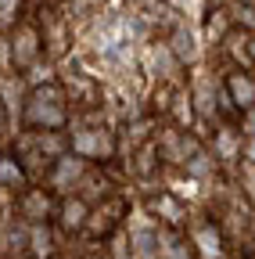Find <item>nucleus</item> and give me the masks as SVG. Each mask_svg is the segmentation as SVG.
Wrapping results in <instances>:
<instances>
[{"label": "nucleus", "instance_id": "obj_14", "mask_svg": "<svg viewBox=\"0 0 255 259\" xmlns=\"http://www.w3.org/2000/svg\"><path fill=\"white\" fill-rule=\"evenodd\" d=\"M219 47H223V54L230 58L234 69H251V54H248V29L230 25V32L219 40Z\"/></svg>", "mask_w": 255, "mask_h": 259}, {"label": "nucleus", "instance_id": "obj_20", "mask_svg": "<svg viewBox=\"0 0 255 259\" xmlns=\"http://www.w3.org/2000/svg\"><path fill=\"white\" fill-rule=\"evenodd\" d=\"M83 259H101V255H83Z\"/></svg>", "mask_w": 255, "mask_h": 259}, {"label": "nucleus", "instance_id": "obj_9", "mask_svg": "<svg viewBox=\"0 0 255 259\" xmlns=\"http://www.w3.org/2000/svg\"><path fill=\"white\" fill-rule=\"evenodd\" d=\"M183 234L198 259H227V241H223V231L212 216H190Z\"/></svg>", "mask_w": 255, "mask_h": 259}, {"label": "nucleus", "instance_id": "obj_4", "mask_svg": "<svg viewBox=\"0 0 255 259\" xmlns=\"http://www.w3.org/2000/svg\"><path fill=\"white\" fill-rule=\"evenodd\" d=\"M43 58H47V54H43L40 25H36V18L25 15V18L8 32V61H11V69H15L18 76H29Z\"/></svg>", "mask_w": 255, "mask_h": 259}, {"label": "nucleus", "instance_id": "obj_15", "mask_svg": "<svg viewBox=\"0 0 255 259\" xmlns=\"http://www.w3.org/2000/svg\"><path fill=\"white\" fill-rule=\"evenodd\" d=\"M25 15H29V0H0V36H8Z\"/></svg>", "mask_w": 255, "mask_h": 259}, {"label": "nucleus", "instance_id": "obj_18", "mask_svg": "<svg viewBox=\"0 0 255 259\" xmlns=\"http://www.w3.org/2000/svg\"><path fill=\"white\" fill-rule=\"evenodd\" d=\"M248 54H251V65H255V29L248 32Z\"/></svg>", "mask_w": 255, "mask_h": 259}, {"label": "nucleus", "instance_id": "obj_5", "mask_svg": "<svg viewBox=\"0 0 255 259\" xmlns=\"http://www.w3.org/2000/svg\"><path fill=\"white\" fill-rule=\"evenodd\" d=\"M251 108H255V76H251V69H230L219 83V115L227 122H237Z\"/></svg>", "mask_w": 255, "mask_h": 259}, {"label": "nucleus", "instance_id": "obj_3", "mask_svg": "<svg viewBox=\"0 0 255 259\" xmlns=\"http://www.w3.org/2000/svg\"><path fill=\"white\" fill-rule=\"evenodd\" d=\"M69 151H76L79 158L93 162V166H101V162H115L119 155V134H112V130L105 122H76L69 126Z\"/></svg>", "mask_w": 255, "mask_h": 259}, {"label": "nucleus", "instance_id": "obj_12", "mask_svg": "<svg viewBox=\"0 0 255 259\" xmlns=\"http://www.w3.org/2000/svg\"><path fill=\"white\" fill-rule=\"evenodd\" d=\"M86 212H90V202L83 198V194H61L50 227L61 238H76V234H83V227H86Z\"/></svg>", "mask_w": 255, "mask_h": 259}, {"label": "nucleus", "instance_id": "obj_7", "mask_svg": "<svg viewBox=\"0 0 255 259\" xmlns=\"http://www.w3.org/2000/svg\"><path fill=\"white\" fill-rule=\"evenodd\" d=\"M54 209H58V194L47 184H29L25 191L15 194V212H18V220L25 227L50 223L54 220Z\"/></svg>", "mask_w": 255, "mask_h": 259}, {"label": "nucleus", "instance_id": "obj_17", "mask_svg": "<svg viewBox=\"0 0 255 259\" xmlns=\"http://www.w3.org/2000/svg\"><path fill=\"white\" fill-rule=\"evenodd\" d=\"M8 137V105H4V97H0V141Z\"/></svg>", "mask_w": 255, "mask_h": 259}, {"label": "nucleus", "instance_id": "obj_8", "mask_svg": "<svg viewBox=\"0 0 255 259\" xmlns=\"http://www.w3.org/2000/svg\"><path fill=\"white\" fill-rule=\"evenodd\" d=\"M144 212L162 223L166 231H187V220H190V209H187V198H180L176 191L162 187V191H151L144 198Z\"/></svg>", "mask_w": 255, "mask_h": 259}, {"label": "nucleus", "instance_id": "obj_11", "mask_svg": "<svg viewBox=\"0 0 255 259\" xmlns=\"http://www.w3.org/2000/svg\"><path fill=\"white\" fill-rule=\"evenodd\" d=\"M61 87H65V97H69V105H72V115H93L101 108V83L86 76V72H69V76H61Z\"/></svg>", "mask_w": 255, "mask_h": 259}, {"label": "nucleus", "instance_id": "obj_10", "mask_svg": "<svg viewBox=\"0 0 255 259\" xmlns=\"http://www.w3.org/2000/svg\"><path fill=\"white\" fill-rule=\"evenodd\" d=\"M93 166V162H86V158H79L76 151H61L50 166H47V173H43V184L58 194H72L76 187H79V180L86 177V169Z\"/></svg>", "mask_w": 255, "mask_h": 259}, {"label": "nucleus", "instance_id": "obj_13", "mask_svg": "<svg viewBox=\"0 0 255 259\" xmlns=\"http://www.w3.org/2000/svg\"><path fill=\"white\" fill-rule=\"evenodd\" d=\"M29 184H33V177H29L25 162L18 158V151H0V191L18 194V191H25Z\"/></svg>", "mask_w": 255, "mask_h": 259}, {"label": "nucleus", "instance_id": "obj_2", "mask_svg": "<svg viewBox=\"0 0 255 259\" xmlns=\"http://www.w3.org/2000/svg\"><path fill=\"white\" fill-rule=\"evenodd\" d=\"M126 220H130V198H126L122 191H112V194H105V198L90 202L83 238L93 241V245L112 241V238L122 231V223H126Z\"/></svg>", "mask_w": 255, "mask_h": 259}, {"label": "nucleus", "instance_id": "obj_16", "mask_svg": "<svg viewBox=\"0 0 255 259\" xmlns=\"http://www.w3.org/2000/svg\"><path fill=\"white\" fill-rule=\"evenodd\" d=\"M230 18H227V11H223V8H212L209 15H205V32H209V40H223V36H227V32H230Z\"/></svg>", "mask_w": 255, "mask_h": 259}, {"label": "nucleus", "instance_id": "obj_19", "mask_svg": "<svg viewBox=\"0 0 255 259\" xmlns=\"http://www.w3.org/2000/svg\"><path fill=\"white\" fill-rule=\"evenodd\" d=\"M40 4H61V0H40Z\"/></svg>", "mask_w": 255, "mask_h": 259}, {"label": "nucleus", "instance_id": "obj_1", "mask_svg": "<svg viewBox=\"0 0 255 259\" xmlns=\"http://www.w3.org/2000/svg\"><path fill=\"white\" fill-rule=\"evenodd\" d=\"M72 126V105L61 79H43L22 101V134H50Z\"/></svg>", "mask_w": 255, "mask_h": 259}, {"label": "nucleus", "instance_id": "obj_6", "mask_svg": "<svg viewBox=\"0 0 255 259\" xmlns=\"http://www.w3.org/2000/svg\"><path fill=\"white\" fill-rule=\"evenodd\" d=\"M33 18H36L40 36H43V54L58 61L72 47V15L61 11V4H40Z\"/></svg>", "mask_w": 255, "mask_h": 259}]
</instances>
